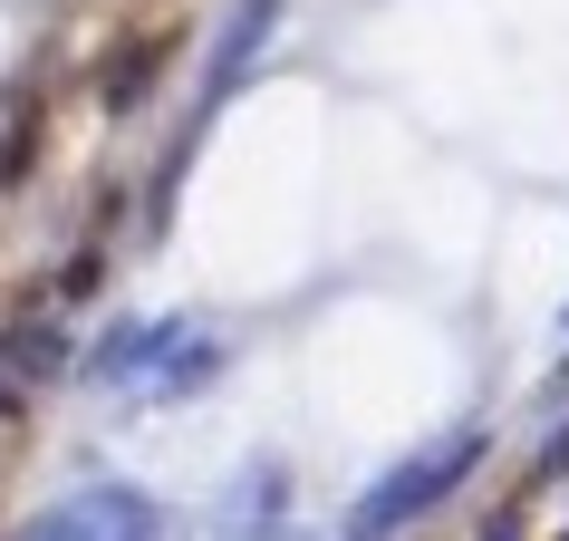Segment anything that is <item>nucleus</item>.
<instances>
[{
  "instance_id": "1",
  "label": "nucleus",
  "mask_w": 569,
  "mask_h": 541,
  "mask_svg": "<svg viewBox=\"0 0 569 541\" xmlns=\"http://www.w3.org/2000/svg\"><path fill=\"white\" fill-rule=\"evenodd\" d=\"M473 464H482V435H445L435 454H416V464H396V474L377 483V493H367L358 512H348V532H358V541H387L396 522H416V512H435V503L453 493V483L473 474Z\"/></svg>"
},
{
  "instance_id": "2",
  "label": "nucleus",
  "mask_w": 569,
  "mask_h": 541,
  "mask_svg": "<svg viewBox=\"0 0 569 541\" xmlns=\"http://www.w3.org/2000/svg\"><path fill=\"white\" fill-rule=\"evenodd\" d=\"M164 512L136 493V483H97V493H68L59 512H39L20 541H154Z\"/></svg>"
}]
</instances>
